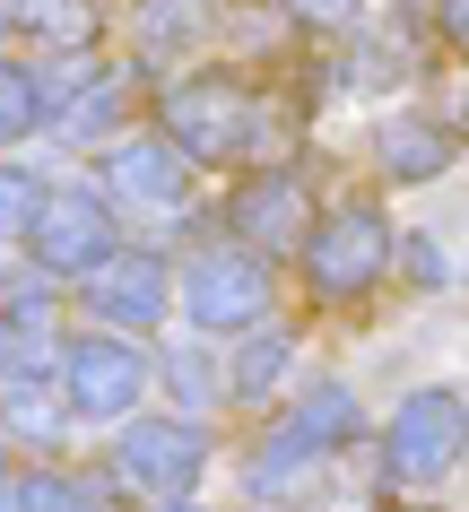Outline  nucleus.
I'll return each instance as SVG.
<instances>
[{"instance_id":"1","label":"nucleus","mask_w":469,"mask_h":512,"mask_svg":"<svg viewBox=\"0 0 469 512\" xmlns=\"http://www.w3.org/2000/svg\"><path fill=\"white\" fill-rule=\"evenodd\" d=\"M157 122H166V139L192 165H244L278 139V113L261 105V87L226 79V70H200V79L166 87L157 96Z\"/></svg>"},{"instance_id":"2","label":"nucleus","mask_w":469,"mask_h":512,"mask_svg":"<svg viewBox=\"0 0 469 512\" xmlns=\"http://www.w3.org/2000/svg\"><path fill=\"white\" fill-rule=\"evenodd\" d=\"M391 226H383V209H331V217H313V235H304V287L322 304H357V296H374L383 287V270H391Z\"/></svg>"},{"instance_id":"3","label":"nucleus","mask_w":469,"mask_h":512,"mask_svg":"<svg viewBox=\"0 0 469 512\" xmlns=\"http://www.w3.org/2000/svg\"><path fill=\"white\" fill-rule=\"evenodd\" d=\"M461 443H469V400L461 391H409L400 417H391V434H383V478L391 486H435V478H452Z\"/></svg>"},{"instance_id":"4","label":"nucleus","mask_w":469,"mask_h":512,"mask_svg":"<svg viewBox=\"0 0 469 512\" xmlns=\"http://www.w3.org/2000/svg\"><path fill=\"white\" fill-rule=\"evenodd\" d=\"M183 313H192V330L244 339V330L270 313V261H261L252 243H226V252H192V270H183Z\"/></svg>"},{"instance_id":"5","label":"nucleus","mask_w":469,"mask_h":512,"mask_svg":"<svg viewBox=\"0 0 469 512\" xmlns=\"http://www.w3.org/2000/svg\"><path fill=\"white\" fill-rule=\"evenodd\" d=\"M27 243H35V261H44L53 278H87L96 261L122 252V235H113V200H105V191H44Z\"/></svg>"},{"instance_id":"6","label":"nucleus","mask_w":469,"mask_h":512,"mask_svg":"<svg viewBox=\"0 0 469 512\" xmlns=\"http://www.w3.org/2000/svg\"><path fill=\"white\" fill-rule=\"evenodd\" d=\"M200 460H209V443H200V426H174V417H139V426H122V443H113V478L131 486V495H192L200 486Z\"/></svg>"},{"instance_id":"7","label":"nucleus","mask_w":469,"mask_h":512,"mask_svg":"<svg viewBox=\"0 0 469 512\" xmlns=\"http://www.w3.org/2000/svg\"><path fill=\"white\" fill-rule=\"evenodd\" d=\"M61 400L79 408V417H131L148 400V356L131 339L96 330V339H79V348L61 356Z\"/></svg>"},{"instance_id":"8","label":"nucleus","mask_w":469,"mask_h":512,"mask_svg":"<svg viewBox=\"0 0 469 512\" xmlns=\"http://www.w3.org/2000/svg\"><path fill=\"white\" fill-rule=\"evenodd\" d=\"M226 226H235L261 261H287V252H304V235H313V191H304V174L270 165V174H252V183L226 200Z\"/></svg>"},{"instance_id":"9","label":"nucleus","mask_w":469,"mask_h":512,"mask_svg":"<svg viewBox=\"0 0 469 512\" xmlns=\"http://www.w3.org/2000/svg\"><path fill=\"white\" fill-rule=\"evenodd\" d=\"M166 304H174V278H166L157 252H131V243H122L113 261L87 270V313L113 322V330H157V322H166Z\"/></svg>"},{"instance_id":"10","label":"nucleus","mask_w":469,"mask_h":512,"mask_svg":"<svg viewBox=\"0 0 469 512\" xmlns=\"http://www.w3.org/2000/svg\"><path fill=\"white\" fill-rule=\"evenodd\" d=\"M322 469H331V443H313L304 426L278 417V426L261 434L252 469H244V495H252V504H304V495L322 486Z\"/></svg>"},{"instance_id":"11","label":"nucleus","mask_w":469,"mask_h":512,"mask_svg":"<svg viewBox=\"0 0 469 512\" xmlns=\"http://www.w3.org/2000/svg\"><path fill=\"white\" fill-rule=\"evenodd\" d=\"M183 148L174 139H113L105 148V191H122L131 209H174L183 200Z\"/></svg>"},{"instance_id":"12","label":"nucleus","mask_w":469,"mask_h":512,"mask_svg":"<svg viewBox=\"0 0 469 512\" xmlns=\"http://www.w3.org/2000/svg\"><path fill=\"white\" fill-rule=\"evenodd\" d=\"M452 157H461V139L443 131L435 113H391L383 131H374V165H383L391 183H435Z\"/></svg>"},{"instance_id":"13","label":"nucleus","mask_w":469,"mask_h":512,"mask_svg":"<svg viewBox=\"0 0 469 512\" xmlns=\"http://www.w3.org/2000/svg\"><path fill=\"white\" fill-rule=\"evenodd\" d=\"M9 27H27L35 44H53V53H87V44L105 35V9H96V0H9Z\"/></svg>"},{"instance_id":"14","label":"nucleus","mask_w":469,"mask_h":512,"mask_svg":"<svg viewBox=\"0 0 469 512\" xmlns=\"http://www.w3.org/2000/svg\"><path fill=\"white\" fill-rule=\"evenodd\" d=\"M122 113H131V79H122V70H96L70 105H53V122H61V139H79V148H87V139H113Z\"/></svg>"},{"instance_id":"15","label":"nucleus","mask_w":469,"mask_h":512,"mask_svg":"<svg viewBox=\"0 0 469 512\" xmlns=\"http://www.w3.org/2000/svg\"><path fill=\"white\" fill-rule=\"evenodd\" d=\"M287 356H296V348H287V330H261V322H252L244 348H235V400H270L278 374H287Z\"/></svg>"},{"instance_id":"16","label":"nucleus","mask_w":469,"mask_h":512,"mask_svg":"<svg viewBox=\"0 0 469 512\" xmlns=\"http://www.w3.org/2000/svg\"><path fill=\"white\" fill-rule=\"evenodd\" d=\"M287 426H304L313 434V443H348V434H357V391H348V382H322V391H304L296 408H287Z\"/></svg>"},{"instance_id":"17","label":"nucleus","mask_w":469,"mask_h":512,"mask_svg":"<svg viewBox=\"0 0 469 512\" xmlns=\"http://www.w3.org/2000/svg\"><path fill=\"white\" fill-rule=\"evenodd\" d=\"M53 365V339L35 313H0V374H44Z\"/></svg>"},{"instance_id":"18","label":"nucleus","mask_w":469,"mask_h":512,"mask_svg":"<svg viewBox=\"0 0 469 512\" xmlns=\"http://www.w3.org/2000/svg\"><path fill=\"white\" fill-rule=\"evenodd\" d=\"M35 122H44V87H35L27 70H9V61H0V148H18Z\"/></svg>"},{"instance_id":"19","label":"nucleus","mask_w":469,"mask_h":512,"mask_svg":"<svg viewBox=\"0 0 469 512\" xmlns=\"http://www.w3.org/2000/svg\"><path fill=\"white\" fill-rule=\"evenodd\" d=\"M18 512H105L96 495H87L79 478H61V469H44V478L18 486Z\"/></svg>"},{"instance_id":"20","label":"nucleus","mask_w":469,"mask_h":512,"mask_svg":"<svg viewBox=\"0 0 469 512\" xmlns=\"http://www.w3.org/2000/svg\"><path fill=\"white\" fill-rule=\"evenodd\" d=\"M9 426H27V434H61V408H53V391L35 374H9Z\"/></svg>"},{"instance_id":"21","label":"nucleus","mask_w":469,"mask_h":512,"mask_svg":"<svg viewBox=\"0 0 469 512\" xmlns=\"http://www.w3.org/2000/svg\"><path fill=\"white\" fill-rule=\"evenodd\" d=\"M200 27V0H148V9H139V44H148V53H166L174 35H192Z\"/></svg>"},{"instance_id":"22","label":"nucleus","mask_w":469,"mask_h":512,"mask_svg":"<svg viewBox=\"0 0 469 512\" xmlns=\"http://www.w3.org/2000/svg\"><path fill=\"white\" fill-rule=\"evenodd\" d=\"M35 209H44V183L18 174V165H0V235H27Z\"/></svg>"},{"instance_id":"23","label":"nucleus","mask_w":469,"mask_h":512,"mask_svg":"<svg viewBox=\"0 0 469 512\" xmlns=\"http://www.w3.org/2000/svg\"><path fill=\"white\" fill-rule=\"evenodd\" d=\"M278 9H287V18H296V27H313V35H331V27H348V18H357L365 0H278Z\"/></svg>"},{"instance_id":"24","label":"nucleus","mask_w":469,"mask_h":512,"mask_svg":"<svg viewBox=\"0 0 469 512\" xmlns=\"http://www.w3.org/2000/svg\"><path fill=\"white\" fill-rule=\"evenodd\" d=\"M391 261H409V278H417V287H443V261H435V243H426V235H409L400 252H391Z\"/></svg>"},{"instance_id":"25","label":"nucleus","mask_w":469,"mask_h":512,"mask_svg":"<svg viewBox=\"0 0 469 512\" xmlns=\"http://www.w3.org/2000/svg\"><path fill=\"white\" fill-rule=\"evenodd\" d=\"M435 18H443V44L469 53V0H435Z\"/></svg>"},{"instance_id":"26","label":"nucleus","mask_w":469,"mask_h":512,"mask_svg":"<svg viewBox=\"0 0 469 512\" xmlns=\"http://www.w3.org/2000/svg\"><path fill=\"white\" fill-rule=\"evenodd\" d=\"M157 512H200V504H192V495H166V504H157Z\"/></svg>"},{"instance_id":"27","label":"nucleus","mask_w":469,"mask_h":512,"mask_svg":"<svg viewBox=\"0 0 469 512\" xmlns=\"http://www.w3.org/2000/svg\"><path fill=\"white\" fill-rule=\"evenodd\" d=\"M0 512H18V495H9V486H0Z\"/></svg>"},{"instance_id":"28","label":"nucleus","mask_w":469,"mask_h":512,"mask_svg":"<svg viewBox=\"0 0 469 512\" xmlns=\"http://www.w3.org/2000/svg\"><path fill=\"white\" fill-rule=\"evenodd\" d=\"M0 35H9V0H0Z\"/></svg>"}]
</instances>
